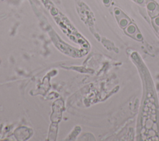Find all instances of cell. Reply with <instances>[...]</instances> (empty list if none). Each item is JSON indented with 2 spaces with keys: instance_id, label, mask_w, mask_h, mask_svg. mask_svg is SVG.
Segmentation results:
<instances>
[{
  "instance_id": "cell-1",
  "label": "cell",
  "mask_w": 159,
  "mask_h": 141,
  "mask_svg": "<svg viewBox=\"0 0 159 141\" xmlns=\"http://www.w3.org/2000/svg\"><path fill=\"white\" fill-rule=\"evenodd\" d=\"M117 19L119 25L123 29H125L129 24H130V20L124 14Z\"/></svg>"
},
{
  "instance_id": "cell-2",
  "label": "cell",
  "mask_w": 159,
  "mask_h": 141,
  "mask_svg": "<svg viewBox=\"0 0 159 141\" xmlns=\"http://www.w3.org/2000/svg\"><path fill=\"white\" fill-rule=\"evenodd\" d=\"M124 31L127 34L130 36H133L138 31V29L137 26L134 24H129L124 29Z\"/></svg>"
},
{
  "instance_id": "cell-3",
  "label": "cell",
  "mask_w": 159,
  "mask_h": 141,
  "mask_svg": "<svg viewBox=\"0 0 159 141\" xmlns=\"http://www.w3.org/2000/svg\"><path fill=\"white\" fill-rule=\"evenodd\" d=\"M157 6V4L154 1H153L152 0H148L147 3V9L149 13L153 12Z\"/></svg>"
},
{
  "instance_id": "cell-4",
  "label": "cell",
  "mask_w": 159,
  "mask_h": 141,
  "mask_svg": "<svg viewBox=\"0 0 159 141\" xmlns=\"http://www.w3.org/2000/svg\"><path fill=\"white\" fill-rule=\"evenodd\" d=\"M152 23L156 30L159 29V16L153 18Z\"/></svg>"
},
{
  "instance_id": "cell-5",
  "label": "cell",
  "mask_w": 159,
  "mask_h": 141,
  "mask_svg": "<svg viewBox=\"0 0 159 141\" xmlns=\"http://www.w3.org/2000/svg\"><path fill=\"white\" fill-rule=\"evenodd\" d=\"M149 14H150V16L152 18L159 16V6L157 5V7L155 8V9L153 12L149 13Z\"/></svg>"
},
{
  "instance_id": "cell-6",
  "label": "cell",
  "mask_w": 159,
  "mask_h": 141,
  "mask_svg": "<svg viewBox=\"0 0 159 141\" xmlns=\"http://www.w3.org/2000/svg\"><path fill=\"white\" fill-rule=\"evenodd\" d=\"M114 14H115V16L117 18L120 17L121 16H122L124 14V13L122 12V11L120 9H119V8H117V7L114 8Z\"/></svg>"
},
{
  "instance_id": "cell-7",
  "label": "cell",
  "mask_w": 159,
  "mask_h": 141,
  "mask_svg": "<svg viewBox=\"0 0 159 141\" xmlns=\"http://www.w3.org/2000/svg\"><path fill=\"white\" fill-rule=\"evenodd\" d=\"M134 39L138 40H142V35L140 34V32L138 30L133 36H132Z\"/></svg>"
},
{
  "instance_id": "cell-8",
  "label": "cell",
  "mask_w": 159,
  "mask_h": 141,
  "mask_svg": "<svg viewBox=\"0 0 159 141\" xmlns=\"http://www.w3.org/2000/svg\"><path fill=\"white\" fill-rule=\"evenodd\" d=\"M102 1H103V3H104L106 6H108V5L111 3V0H102Z\"/></svg>"
},
{
  "instance_id": "cell-9",
  "label": "cell",
  "mask_w": 159,
  "mask_h": 141,
  "mask_svg": "<svg viewBox=\"0 0 159 141\" xmlns=\"http://www.w3.org/2000/svg\"><path fill=\"white\" fill-rule=\"evenodd\" d=\"M135 1L138 3V4H143L145 2V0H135Z\"/></svg>"
},
{
  "instance_id": "cell-10",
  "label": "cell",
  "mask_w": 159,
  "mask_h": 141,
  "mask_svg": "<svg viewBox=\"0 0 159 141\" xmlns=\"http://www.w3.org/2000/svg\"><path fill=\"white\" fill-rule=\"evenodd\" d=\"M157 30V34H158V35L159 36V29H158L157 30Z\"/></svg>"
}]
</instances>
